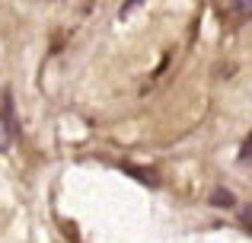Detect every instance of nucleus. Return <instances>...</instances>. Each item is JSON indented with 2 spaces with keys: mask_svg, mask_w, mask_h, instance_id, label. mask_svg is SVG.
Instances as JSON below:
<instances>
[{
  "mask_svg": "<svg viewBox=\"0 0 252 243\" xmlns=\"http://www.w3.org/2000/svg\"><path fill=\"white\" fill-rule=\"evenodd\" d=\"M6 147H10V128H6V122L0 119V154H3Z\"/></svg>",
  "mask_w": 252,
  "mask_h": 243,
  "instance_id": "nucleus-3",
  "label": "nucleus"
},
{
  "mask_svg": "<svg viewBox=\"0 0 252 243\" xmlns=\"http://www.w3.org/2000/svg\"><path fill=\"white\" fill-rule=\"evenodd\" d=\"M211 205H223V208H230V205H233V195L220 189V192H214V195H211Z\"/></svg>",
  "mask_w": 252,
  "mask_h": 243,
  "instance_id": "nucleus-2",
  "label": "nucleus"
},
{
  "mask_svg": "<svg viewBox=\"0 0 252 243\" xmlns=\"http://www.w3.org/2000/svg\"><path fill=\"white\" fill-rule=\"evenodd\" d=\"M125 173H131V176H137V179H144L147 186H157V176L154 173H147V170H134V167H125Z\"/></svg>",
  "mask_w": 252,
  "mask_h": 243,
  "instance_id": "nucleus-1",
  "label": "nucleus"
},
{
  "mask_svg": "<svg viewBox=\"0 0 252 243\" xmlns=\"http://www.w3.org/2000/svg\"><path fill=\"white\" fill-rule=\"evenodd\" d=\"M243 221H246V224H249V227H252V205H249V208H246V211H243Z\"/></svg>",
  "mask_w": 252,
  "mask_h": 243,
  "instance_id": "nucleus-7",
  "label": "nucleus"
},
{
  "mask_svg": "<svg viewBox=\"0 0 252 243\" xmlns=\"http://www.w3.org/2000/svg\"><path fill=\"white\" fill-rule=\"evenodd\" d=\"M240 157H243V160H252V138H249V141L240 147Z\"/></svg>",
  "mask_w": 252,
  "mask_h": 243,
  "instance_id": "nucleus-5",
  "label": "nucleus"
},
{
  "mask_svg": "<svg viewBox=\"0 0 252 243\" xmlns=\"http://www.w3.org/2000/svg\"><path fill=\"white\" fill-rule=\"evenodd\" d=\"M137 3H141V0H128V3H125V6H122V16H128V13H131V10H134V6H137Z\"/></svg>",
  "mask_w": 252,
  "mask_h": 243,
  "instance_id": "nucleus-6",
  "label": "nucleus"
},
{
  "mask_svg": "<svg viewBox=\"0 0 252 243\" xmlns=\"http://www.w3.org/2000/svg\"><path fill=\"white\" fill-rule=\"evenodd\" d=\"M230 3H233L236 10H243V13H252V0H230Z\"/></svg>",
  "mask_w": 252,
  "mask_h": 243,
  "instance_id": "nucleus-4",
  "label": "nucleus"
}]
</instances>
